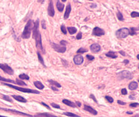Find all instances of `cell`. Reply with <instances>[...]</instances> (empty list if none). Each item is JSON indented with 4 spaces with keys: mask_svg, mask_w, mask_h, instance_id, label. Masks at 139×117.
Segmentation results:
<instances>
[{
    "mask_svg": "<svg viewBox=\"0 0 139 117\" xmlns=\"http://www.w3.org/2000/svg\"><path fill=\"white\" fill-rule=\"evenodd\" d=\"M88 50H87V49L84 48H79V50H77V53L83 54V53H84L88 52Z\"/></svg>",
    "mask_w": 139,
    "mask_h": 117,
    "instance_id": "32",
    "label": "cell"
},
{
    "mask_svg": "<svg viewBox=\"0 0 139 117\" xmlns=\"http://www.w3.org/2000/svg\"><path fill=\"white\" fill-rule=\"evenodd\" d=\"M33 117H59V116L53 115V114H50V113H41L36 114Z\"/></svg>",
    "mask_w": 139,
    "mask_h": 117,
    "instance_id": "16",
    "label": "cell"
},
{
    "mask_svg": "<svg viewBox=\"0 0 139 117\" xmlns=\"http://www.w3.org/2000/svg\"><path fill=\"white\" fill-rule=\"evenodd\" d=\"M12 98H14L15 100L18 101V102H22V103H26L28 101L26 98H24V97L21 96H18V95H12L11 96Z\"/></svg>",
    "mask_w": 139,
    "mask_h": 117,
    "instance_id": "17",
    "label": "cell"
},
{
    "mask_svg": "<svg viewBox=\"0 0 139 117\" xmlns=\"http://www.w3.org/2000/svg\"><path fill=\"white\" fill-rule=\"evenodd\" d=\"M0 117H7V116H2V115H0Z\"/></svg>",
    "mask_w": 139,
    "mask_h": 117,
    "instance_id": "54",
    "label": "cell"
},
{
    "mask_svg": "<svg viewBox=\"0 0 139 117\" xmlns=\"http://www.w3.org/2000/svg\"><path fill=\"white\" fill-rule=\"evenodd\" d=\"M123 62H124V64H125V65H127V64H128L129 62V60L125 59L123 61Z\"/></svg>",
    "mask_w": 139,
    "mask_h": 117,
    "instance_id": "49",
    "label": "cell"
},
{
    "mask_svg": "<svg viewBox=\"0 0 139 117\" xmlns=\"http://www.w3.org/2000/svg\"><path fill=\"white\" fill-rule=\"evenodd\" d=\"M33 84H34L35 87L36 88H37L38 89H39V90H43V88H44V85H43V83L41 82V81H34Z\"/></svg>",
    "mask_w": 139,
    "mask_h": 117,
    "instance_id": "20",
    "label": "cell"
},
{
    "mask_svg": "<svg viewBox=\"0 0 139 117\" xmlns=\"http://www.w3.org/2000/svg\"><path fill=\"white\" fill-rule=\"evenodd\" d=\"M138 86V85L137 82H136V81H131V83L129 84L128 88L131 91H135V90L137 89Z\"/></svg>",
    "mask_w": 139,
    "mask_h": 117,
    "instance_id": "18",
    "label": "cell"
},
{
    "mask_svg": "<svg viewBox=\"0 0 139 117\" xmlns=\"http://www.w3.org/2000/svg\"><path fill=\"white\" fill-rule=\"evenodd\" d=\"M48 14L51 17H54L55 14V11L54 8V4L52 1H50L48 7Z\"/></svg>",
    "mask_w": 139,
    "mask_h": 117,
    "instance_id": "10",
    "label": "cell"
},
{
    "mask_svg": "<svg viewBox=\"0 0 139 117\" xmlns=\"http://www.w3.org/2000/svg\"><path fill=\"white\" fill-rule=\"evenodd\" d=\"M33 25H34V22L32 20H29L27 22L26 25L25 26L24 31L22 34V37L24 39H28L30 37L31 33L33 30Z\"/></svg>",
    "mask_w": 139,
    "mask_h": 117,
    "instance_id": "2",
    "label": "cell"
},
{
    "mask_svg": "<svg viewBox=\"0 0 139 117\" xmlns=\"http://www.w3.org/2000/svg\"><path fill=\"white\" fill-rule=\"evenodd\" d=\"M73 61L76 65H80L84 62V57L82 55H76L73 58Z\"/></svg>",
    "mask_w": 139,
    "mask_h": 117,
    "instance_id": "11",
    "label": "cell"
},
{
    "mask_svg": "<svg viewBox=\"0 0 139 117\" xmlns=\"http://www.w3.org/2000/svg\"><path fill=\"white\" fill-rule=\"evenodd\" d=\"M90 98H91V99H92L93 100H94V102H95V103H98L97 100H96V98H95V96L94 95V94H90Z\"/></svg>",
    "mask_w": 139,
    "mask_h": 117,
    "instance_id": "42",
    "label": "cell"
},
{
    "mask_svg": "<svg viewBox=\"0 0 139 117\" xmlns=\"http://www.w3.org/2000/svg\"><path fill=\"white\" fill-rule=\"evenodd\" d=\"M4 85L7 86V87H10V88H14V89L17 90L18 91H20L22 92H25V93H32V94H40L39 91H37L36 90L33 89H30V88H23V87H18V86H14L11 85L10 83H3Z\"/></svg>",
    "mask_w": 139,
    "mask_h": 117,
    "instance_id": "3",
    "label": "cell"
},
{
    "mask_svg": "<svg viewBox=\"0 0 139 117\" xmlns=\"http://www.w3.org/2000/svg\"><path fill=\"white\" fill-rule=\"evenodd\" d=\"M131 16L132 17V18H136V17H139V13H138V12H135V11H134V12H132V13H131Z\"/></svg>",
    "mask_w": 139,
    "mask_h": 117,
    "instance_id": "34",
    "label": "cell"
},
{
    "mask_svg": "<svg viewBox=\"0 0 139 117\" xmlns=\"http://www.w3.org/2000/svg\"><path fill=\"white\" fill-rule=\"evenodd\" d=\"M129 34V29L127 28H123L118 29L116 32V36L118 39H122L127 37Z\"/></svg>",
    "mask_w": 139,
    "mask_h": 117,
    "instance_id": "4",
    "label": "cell"
},
{
    "mask_svg": "<svg viewBox=\"0 0 139 117\" xmlns=\"http://www.w3.org/2000/svg\"><path fill=\"white\" fill-rule=\"evenodd\" d=\"M126 113H127V114H133L132 112H131V111H127Z\"/></svg>",
    "mask_w": 139,
    "mask_h": 117,
    "instance_id": "51",
    "label": "cell"
},
{
    "mask_svg": "<svg viewBox=\"0 0 139 117\" xmlns=\"http://www.w3.org/2000/svg\"><path fill=\"white\" fill-rule=\"evenodd\" d=\"M105 55H106V57L112 58V59H116V58L118 57V55H116V52H114V51H109V52L106 53Z\"/></svg>",
    "mask_w": 139,
    "mask_h": 117,
    "instance_id": "22",
    "label": "cell"
},
{
    "mask_svg": "<svg viewBox=\"0 0 139 117\" xmlns=\"http://www.w3.org/2000/svg\"><path fill=\"white\" fill-rule=\"evenodd\" d=\"M105 34V31L101 28H99V27H95L93 29L92 31V34L94 35V36H97V37H101L103 36L104 34Z\"/></svg>",
    "mask_w": 139,
    "mask_h": 117,
    "instance_id": "9",
    "label": "cell"
},
{
    "mask_svg": "<svg viewBox=\"0 0 139 117\" xmlns=\"http://www.w3.org/2000/svg\"><path fill=\"white\" fill-rule=\"evenodd\" d=\"M67 0H62V2H65Z\"/></svg>",
    "mask_w": 139,
    "mask_h": 117,
    "instance_id": "53",
    "label": "cell"
},
{
    "mask_svg": "<svg viewBox=\"0 0 139 117\" xmlns=\"http://www.w3.org/2000/svg\"><path fill=\"white\" fill-rule=\"evenodd\" d=\"M90 50L93 53H98L101 51V46L97 43H94L90 46Z\"/></svg>",
    "mask_w": 139,
    "mask_h": 117,
    "instance_id": "12",
    "label": "cell"
},
{
    "mask_svg": "<svg viewBox=\"0 0 139 117\" xmlns=\"http://www.w3.org/2000/svg\"><path fill=\"white\" fill-rule=\"evenodd\" d=\"M50 44H51V46L58 53H65L66 51V47L65 46H63L59 45V44H55L54 42H50Z\"/></svg>",
    "mask_w": 139,
    "mask_h": 117,
    "instance_id": "7",
    "label": "cell"
},
{
    "mask_svg": "<svg viewBox=\"0 0 139 117\" xmlns=\"http://www.w3.org/2000/svg\"><path fill=\"white\" fill-rule=\"evenodd\" d=\"M48 82L50 83V85H51L52 86H54V87H57V88H61V85L58 82L54 81V80L52 79H49L48 80Z\"/></svg>",
    "mask_w": 139,
    "mask_h": 117,
    "instance_id": "23",
    "label": "cell"
},
{
    "mask_svg": "<svg viewBox=\"0 0 139 117\" xmlns=\"http://www.w3.org/2000/svg\"><path fill=\"white\" fill-rule=\"evenodd\" d=\"M33 38L35 40V45L37 48L41 51L43 54L45 53V51L43 46L42 43L41 34L39 31V20L37 19L35 22H34V25L33 28Z\"/></svg>",
    "mask_w": 139,
    "mask_h": 117,
    "instance_id": "1",
    "label": "cell"
},
{
    "mask_svg": "<svg viewBox=\"0 0 139 117\" xmlns=\"http://www.w3.org/2000/svg\"><path fill=\"white\" fill-rule=\"evenodd\" d=\"M119 53H120L121 54V55H122V56H124V57L126 56V53H125L123 51H119Z\"/></svg>",
    "mask_w": 139,
    "mask_h": 117,
    "instance_id": "48",
    "label": "cell"
},
{
    "mask_svg": "<svg viewBox=\"0 0 139 117\" xmlns=\"http://www.w3.org/2000/svg\"><path fill=\"white\" fill-rule=\"evenodd\" d=\"M15 83H16V84H17L19 86H24V85L26 86L27 85V84L25 83L24 81H22V80H19L18 79H16Z\"/></svg>",
    "mask_w": 139,
    "mask_h": 117,
    "instance_id": "28",
    "label": "cell"
},
{
    "mask_svg": "<svg viewBox=\"0 0 139 117\" xmlns=\"http://www.w3.org/2000/svg\"><path fill=\"white\" fill-rule=\"evenodd\" d=\"M0 68L3 70L5 73L9 75L14 74V70L11 66H9L7 64H2L0 63Z\"/></svg>",
    "mask_w": 139,
    "mask_h": 117,
    "instance_id": "6",
    "label": "cell"
},
{
    "mask_svg": "<svg viewBox=\"0 0 139 117\" xmlns=\"http://www.w3.org/2000/svg\"><path fill=\"white\" fill-rule=\"evenodd\" d=\"M62 102H63V103H64V104L66 105H68V106L71 107L73 108L76 107V105L75 104V103H74V102H71V101L67 99H64L62 100Z\"/></svg>",
    "mask_w": 139,
    "mask_h": 117,
    "instance_id": "15",
    "label": "cell"
},
{
    "mask_svg": "<svg viewBox=\"0 0 139 117\" xmlns=\"http://www.w3.org/2000/svg\"><path fill=\"white\" fill-rule=\"evenodd\" d=\"M118 78L120 80L125 79L130 80L133 78L132 73L128 70H123L121 72H119L118 74Z\"/></svg>",
    "mask_w": 139,
    "mask_h": 117,
    "instance_id": "5",
    "label": "cell"
},
{
    "mask_svg": "<svg viewBox=\"0 0 139 117\" xmlns=\"http://www.w3.org/2000/svg\"><path fill=\"white\" fill-rule=\"evenodd\" d=\"M138 105H139L138 103H137V102H135V103H130L129 107L131 108H135V107H136L138 106Z\"/></svg>",
    "mask_w": 139,
    "mask_h": 117,
    "instance_id": "36",
    "label": "cell"
},
{
    "mask_svg": "<svg viewBox=\"0 0 139 117\" xmlns=\"http://www.w3.org/2000/svg\"><path fill=\"white\" fill-rule=\"evenodd\" d=\"M19 78L20 79H26V80H29V76H28L27 74H20L19 75Z\"/></svg>",
    "mask_w": 139,
    "mask_h": 117,
    "instance_id": "29",
    "label": "cell"
},
{
    "mask_svg": "<svg viewBox=\"0 0 139 117\" xmlns=\"http://www.w3.org/2000/svg\"><path fill=\"white\" fill-rule=\"evenodd\" d=\"M121 92L123 95H127V91L126 88H123V89H121Z\"/></svg>",
    "mask_w": 139,
    "mask_h": 117,
    "instance_id": "43",
    "label": "cell"
},
{
    "mask_svg": "<svg viewBox=\"0 0 139 117\" xmlns=\"http://www.w3.org/2000/svg\"><path fill=\"white\" fill-rule=\"evenodd\" d=\"M2 99H3L4 100L7 101V102H11V103H12L13 101H12V100L11 99V98L10 96H6V95H2Z\"/></svg>",
    "mask_w": 139,
    "mask_h": 117,
    "instance_id": "31",
    "label": "cell"
},
{
    "mask_svg": "<svg viewBox=\"0 0 139 117\" xmlns=\"http://www.w3.org/2000/svg\"><path fill=\"white\" fill-rule=\"evenodd\" d=\"M41 27L43 29H47V26H46V22L44 20H43L41 21Z\"/></svg>",
    "mask_w": 139,
    "mask_h": 117,
    "instance_id": "39",
    "label": "cell"
},
{
    "mask_svg": "<svg viewBox=\"0 0 139 117\" xmlns=\"http://www.w3.org/2000/svg\"><path fill=\"white\" fill-rule=\"evenodd\" d=\"M86 58L89 61H94L95 59V57L91 55H86Z\"/></svg>",
    "mask_w": 139,
    "mask_h": 117,
    "instance_id": "37",
    "label": "cell"
},
{
    "mask_svg": "<svg viewBox=\"0 0 139 117\" xmlns=\"http://www.w3.org/2000/svg\"><path fill=\"white\" fill-rule=\"evenodd\" d=\"M138 30V28H131L129 29V34L133 36V35H135V34H136V31Z\"/></svg>",
    "mask_w": 139,
    "mask_h": 117,
    "instance_id": "26",
    "label": "cell"
},
{
    "mask_svg": "<svg viewBox=\"0 0 139 117\" xmlns=\"http://www.w3.org/2000/svg\"><path fill=\"white\" fill-rule=\"evenodd\" d=\"M82 33L80 32V33H79V34H77V35L76 37V39L77 40H80V39H82Z\"/></svg>",
    "mask_w": 139,
    "mask_h": 117,
    "instance_id": "40",
    "label": "cell"
},
{
    "mask_svg": "<svg viewBox=\"0 0 139 117\" xmlns=\"http://www.w3.org/2000/svg\"><path fill=\"white\" fill-rule=\"evenodd\" d=\"M131 117H139V114H135V115L134 116H131Z\"/></svg>",
    "mask_w": 139,
    "mask_h": 117,
    "instance_id": "52",
    "label": "cell"
},
{
    "mask_svg": "<svg viewBox=\"0 0 139 117\" xmlns=\"http://www.w3.org/2000/svg\"><path fill=\"white\" fill-rule=\"evenodd\" d=\"M129 99H131V100H135V97H133V96H129Z\"/></svg>",
    "mask_w": 139,
    "mask_h": 117,
    "instance_id": "50",
    "label": "cell"
},
{
    "mask_svg": "<svg viewBox=\"0 0 139 117\" xmlns=\"http://www.w3.org/2000/svg\"><path fill=\"white\" fill-rule=\"evenodd\" d=\"M116 15H117V18L120 21H123L124 20V18H123V16L122 13L120 12V11H118L117 14H116Z\"/></svg>",
    "mask_w": 139,
    "mask_h": 117,
    "instance_id": "30",
    "label": "cell"
},
{
    "mask_svg": "<svg viewBox=\"0 0 139 117\" xmlns=\"http://www.w3.org/2000/svg\"><path fill=\"white\" fill-rule=\"evenodd\" d=\"M56 7H57V8H58V11L61 13V12H63V11H64L65 5H64V3H62L60 1H57Z\"/></svg>",
    "mask_w": 139,
    "mask_h": 117,
    "instance_id": "19",
    "label": "cell"
},
{
    "mask_svg": "<svg viewBox=\"0 0 139 117\" xmlns=\"http://www.w3.org/2000/svg\"><path fill=\"white\" fill-rule=\"evenodd\" d=\"M117 102H118V104H120V105H125V104H126V103H125V102H122V101H121V100H118V101H117Z\"/></svg>",
    "mask_w": 139,
    "mask_h": 117,
    "instance_id": "46",
    "label": "cell"
},
{
    "mask_svg": "<svg viewBox=\"0 0 139 117\" xmlns=\"http://www.w3.org/2000/svg\"><path fill=\"white\" fill-rule=\"evenodd\" d=\"M41 104L43 105H44V106L46 108H47V109H48V110H51V109H50V107L48 106V105H47V104H46L45 103H44V102H41Z\"/></svg>",
    "mask_w": 139,
    "mask_h": 117,
    "instance_id": "44",
    "label": "cell"
},
{
    "mask_svg": "<svg viewBox=\"0 0 139 117\" xmlns=\"http://www.w3.org/2000/svg\"><path fill=\"white\" fill-rule=\"evenodd\" d=\"M67 44H68V42H67L66 40H62L60 41L61 46H66Z\"/></svg>",
    "mask_w": 139,
    "mask_h": 117,
    "instance_id": "41",
    "label": "cell"
},
{
    "mask_svg": "<svg viewBox=\"0 0 139 117\" xmlns=\"http://www.w3.org/2000/svg\"><path fill=\"white\" fill-rule=\"evenodd\" d=\"M67 30L71 34H74V33H76V31H77V29L74 28V27H68Z\"/></svg>",
    "mask_w": 139,
    "mask_h": 117,
    "instance_id": "24",
    "label": "cell"
},
{
    "mask_svg": "<svg viewBox=\"0 0 139 117\" xmlns=\"http://www.w3.org/2000/svg\"><path fill=\"white\" fill-rule=\"evenodd\" d=\"M51 105H52V107H53L54 108H56V109H61L60 106H59V105L56 104V103H52Z\"/></svg>",
    "mask_w": 139,
    "mask_h": 117,
    "instance_id": "38",
    "label": "cell"
},
{
    "mask_svg": "<svg viewBox=\"0 0 139 117\" xmlns=\"http://www.w3.org/2000/svg\"><path fill=\"white\" fill-rule=\"evenodd\" d=\"M60 29H61V31L62 33H64V34H67V29H66V28H65V25H62L61 26Z\"/></svg>",
    "mask_w": 139,
    "mask_h": 117,
    "instance_id": "33",
    "label": "cell"
},
{
    "mask_svg": "<svg viewBox=\"0 0 139 117\" xmlns=\"http://www.w3.org/2000/svg\"><path fill=\"white\" fill-rule=\"evenodd\" d=\"M84 109L85 111H86L87 112H89L90 113L92 114L93 115H97V111L95 109H94V108L91 107L90 105H84Z\"/></svg>",
    "mask_w": 139,
    "mask_h": 117,
    "instance_id": "13",
    "label": "cell"
},
{
    "mask_svg": "<svg viewBox=\"0 0 139 117\" xmlns=\"http://www.w3.org/2000/svg\"><path fill=\"white\" fill-rule=\"evenodd\" d=\"M50 88H51V89L52 90V91H58V88H57V87H54V86H50Z\"/></svg>",
    "mask_w": 139,
    "mask_h": 117,
    "instance_id": "45",
    "label": "cell"
},
{
    "mask_svg": "<svg viewBox=\"0 0 139 117\" xmlns=\"http://www.w3.org/2000/svg\"><path fill=\"white\" fill-rule=\"evenodd\" d=\"M0 81H3V82H4V83H14V84H16L15 81H14V80L5 78V77H2V76H0Z\"/></svg>",
    "mask_w": 139,
    "mask_h": 117,
    "instance_id": "21",
    "label": "cell"
},
{
    "mask_svg": "<svg viewBox=\"0 0 139 117\" xmlns=\"http://www.w3.org/2000/svg\"><path fill=\"white\" fill-rule=\"evenodd\" d=\"M105 98V99H106V100H107L108 102H109V103H113V102H114V99H113V98H112L111 96H106Z\"/></svg>",
    "mask_w": 139,
    "mask_h": 117,
    "instance_id": "35",
    "label": "cell"
},
{
    "mask_svg": "<svg viewBox=\"0 0 139 117\" xmlns=\"http://www.w3.org/2000/svg\"><path fill=\"white\" fill-rule=\"evenodd\" d=\"M75 104L76 105V107H80L81 106V103H80V102H76Z\"/></svg>",
    "mask_w": 139,
    "mask_h": 117,
    "instance_id": "47",
    "label": "cell"
},
{
    "mask_svg": "<svg viewBox=\"0 0 139 117\" xmlns=\"http://www.w3.org/2000/svg\"><path fill=\"white\" fill-rule=\"evenodd\" d=\"M71 11V3H69L66 7V10H65V14H64V19L67 20L69 18V15H70Z\"/></svg>",
    "mask_w": 139,
    "mask_h": 117,
    "instance_id": "14",
    "label": "cell"
},
{
    "mask_svg": "<svg viewBox=\"0 0 139 117\" xmlns=\"http://www.w3.org/2000/svg\"><path fill=\"white\" fill-rule=\"evenodd\" d=\"M0 109H2L3 111H9V112H11V113H15V114H19V115H22V116H26L28 117H33V116L29 114H27V113H23V112H20L18 111L14 110V109H7V108H2L0 107Z\"/></svg>",
    "mask_w": 139,
    "mask_h": 117,
    "instance_id": "8",
    "label": "cell"
},
{
    "mask_svg": "<svg viewBox=\"0 0 139 117\" xmlns=\"http://www.w3.org/2000/svg\"><path fill=\"white\" fill-rule=\"evenodd\" d=\"M63 114H64V115H66V116H69V117H81V116H80L79 115L74 114V113H71V112H64Z\"/></svg>",
    "mask_w": 139,
    "mask_h": 117,
    "instance_id": "25",
    "label": "cell"
},
{
    "mask_svg": "<svg viewBox=\"0 0 139 117\" xmlns=\"http://www.w3.org/2000/svg\"><path fill=\"white\" fill-rule=\"evenodd\" d=\"M37 56H38V59H39V62H41V63L42 64V65H43L44 66H45V65H44V60H43V57H42L41 54L39 52V51H37Z\"/></svg>",
    "mask_w": 139,
    "mask_h": 117,
    "instance_id": "27",
    "label": "cell"
}]
</instances>
